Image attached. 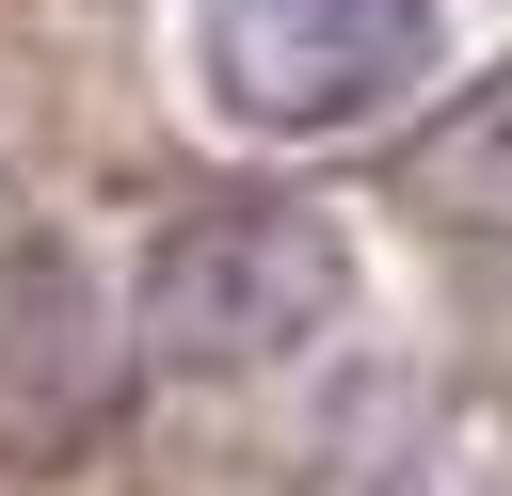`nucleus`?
Instances as JSON below:
<instances>
[{"label": "nucleus", "instance_id": "1", "mask_svg": "<svg viewBox=\"0 0 512 496\" xmlns=\"http://www.w3.org/2000/svg\"><path fill=\"white\" fill-rule=\"evenodd\" d=\"M128 304H144V352H176V368H272L352 304V256L320 208H192L144 240Z\"/></svg>", "mask_w": 512, "mask_h": 496}, {"label": "nucleus", "instance_id": "2", "mask_svg": "<svg viewBox=\"0 0 512 496\" xmlns=\"http://www.w3.org/2000/svg\"><path fill=\"white\" fill-rule=\"evenodd\" d=\"M432 64V0H208V96L272 144L368 128L384 96H416Z\"/></svg>", "mask_w": 512, "mask_h": 496}]
</instances>
